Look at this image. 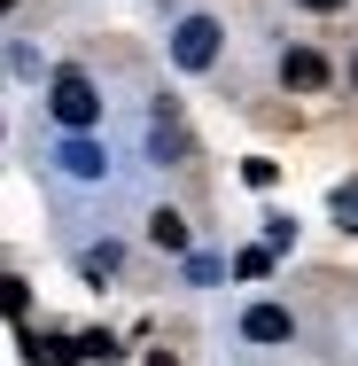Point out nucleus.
Listing matches in <instances>:
<instances>
[{"label": "nucleus", "mask_w": 358, "mask_h": 366, "mask_svg": "<svg viewBox=\"0 0 358 366\" xmlns=\"http://www.w3.org/2000/svg\"><path fill=\"white\" fill-rule=\"evenodd\" d=\"M47 109H55V117H63L71 133H86V125H101V94H94V78H86V71H63V78H55Z\"/></svg>", "instance_id": "f257e3e1"}, {"label": "nucleus", "mask_w": 358, "mask_h": 366, "mask_svg": "<svg viewBox=\"0 0 358 366\" xmlns=\"http://www.w3.org/2000/svg\"><path fill=\"white\" fill-rule=\"evenodd\" d=\"M171 55H179L187 71H211V55H218V24H211V16H187V24H179V39H171Z\"/></svg>", "instance_id": "f03ea898"}, {"label": "nucleus", "mask_w": 358, "mask_h": 366, "mask_svg": "<svg viewBox=\"0 0 358 366\" xmlns=\"http://www.w3.org/2000/svg\"><path fill=\"white\" fill-rule=\"evenodd\" d=\"M242 335H249V343H288L296 320H288L281 304H249V312H242Z\"/></svg>", "instance_id": "7ed1b4c3"}, {"label": "nucleus", "mask_w": 358, "mask_h": 366, "mask_svg": "<svg viewBox=\"0 0 358 366\" xmlns=\"http://www.w3.org/2000/svg\"><path fill=\"white\" fill-rule=\"evenodd\" d=\"M281 78L296 86V94H319V86H327V63H319L312 47H288V55H281Z\"/></svg>", "instance_id": "20e7f679"}, {"label": "nucleus", "mask_w": 358, "mask_h": 366, "mask_svg": "<svg viewBox=\"0 0 358 366\" xmlns=\"http://www.w3.org/2000/svg\"><path fill=\"white\" fill-rule=\"evenodd\" d=\"M55 164H63L71 179H101V164H109V156H101L94 141H86V133H78V141H63V156H55Z\"/></svg>", "instance_id": "39448f33"}, {"label": "nucleus", "mask_w": 358, "mask_h": 366, "mask_svg": "<svg viewBox=\"0 0 358 366\" xmlns=\"http://www.w3.org/2000/svg\"><path fill=\"white\" fill-rule=\"evenodd\" d=\"M148 242H156V249H187V219H179V211H156V219H148Z\"/></svg>", "instance_id": "423d86ee"}, {"label": "nucleus", "mask_w": 358, "mask_h": 366, "mask_svg": "<svg viewBox=\"0 0 358 366\" xmlns=\"http://www.w3.org/2000/svg\"><path fill=\"white\" fill-rule=\"evenodd\" d=\"M234 273H249V281H257V273H273V249H242V257H234Z\"/></svg>", "instance_id": "0eeeda50"}, {"label": "nucleus", "mask_w": 358, "mask_h": 366, "mask_svg": "<svg viewBox=\"0 0 358 366\" xmlns=\"http://www.w3.org/2000/svg\"><path fill=\"white\" fill-rule=\"evenodd\" d=\"M304 8H319V16H335V8H343V0H304Z\"/></svg>", "instance_id": "6e6552de"}, {"label": "nucleus", "mask_w": 358, "mask_h": 366, "mask_svg": "<svg viewBox=\"0 0 358 366\" xmlns=\"http://www.w3.org/2000/svg\"><path fill=\"white\" fill-rule=\"evenodd\" d=\"M148 366H171V351H156V359H148Z\"/></svg>", "instance_id": "1a4fd4ad"}]
</instances>
